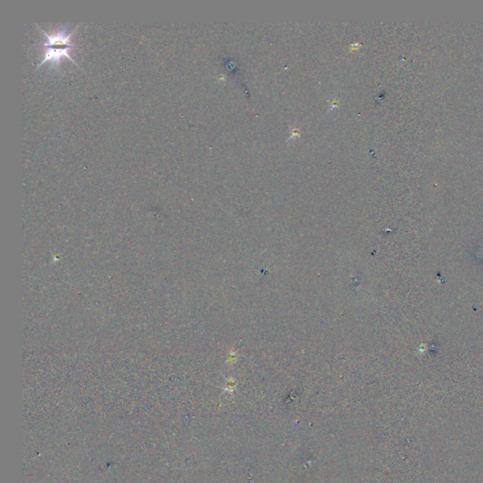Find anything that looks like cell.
Returning <instances> with one entry per match:
<instances>
[{
    "mask_svg": "<svg viewBox=\"0 0 483 483\" xmlns=\"http://www.w3.org/2000/svg\"><path fill=\"white\" fill-rule=\"evenodd\" d=\"M35 25L39 28L41 32L45 35L47 40L43 43V58L42 61L37 65L36 69L40 67L41 65L45 63H49L51 66L59 68L61 60L65 57L69 59L75 65H78L77 62L73 60L72 57L70 56V52L72 49H75V46L71 43V36L73 33H75L78 28L80 27V24H78L77 28L73 30L71 33H68V27L65 25L60 28L59 31H56L52 34H49L45 30H43L39 25L35 23ZM79 66V65H78Z\"/></svg>",
    "mask_w": 483,
    "mask_h": 483,
    "instance_id": "obj_1",
    "label": "cell"
}]
</instances>
